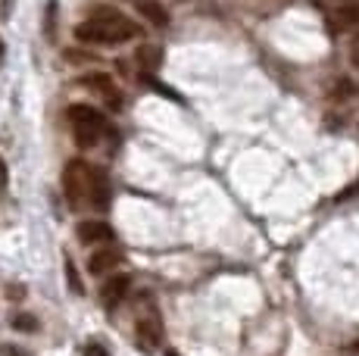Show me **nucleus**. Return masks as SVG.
I'll use <instances>...</instances> for the list:
<instances>
[{
	"label": "nucleus",
	"instance_id": "10",
	"mask_svg": "<svg viewBox=\"0 0 359 356\" xmlns=\"http://www.w3.org/2000/svg\"><path fill=\"white\" fill-rule=\"evenodd\" d=\"M79 85H85V88H97L100 94H107V91H113V78L109 75H103V72H94V75H85V78H79Z\"/></svg>",
	"mask_w": 359,
	"mask_h": 356
},
{
	"label": "nucleus",
	"instance_id": "4",
	"mask_svg": "<svg viewBox=\"0 0 359 356\" xmlns=\"http://www.w3.org/2000/svg\"><path fill=\"white\" fill-rule=\"evenodd\" d=\"M163 338H165V331H163V316L156 310H147V313H141L135 322V341H137V347H141L144 353H154L156 347L163 344Z\"/></svg>",
	"mask_w": 359,
	"mask_h": 356
},
{
	"label": "nucleus",
	"instance_id": "11",
	"mask_svg": "<svg viewBox=\"0 0 359 356\" xmlns=\"http://www.w3.org/2000/svg\"><path fill=\"white\" fill-rule=\"evenodd\" d=\"M331 22H334L337 29H350V25H356L359 22V6L353 4V6H344V10H337Z\"/></svg>",
	"mask_w": 359,
	"mask_h": 356
},
{
	"label": "nucleus",
	"instance_id": "21",
	"mask_svg": "<svg viewBox=\"0 0 359 356\" xmlns=\"http://www.w3.org/2000/svg\"><path fill=\"white\" fill-rule=\"evenodd\" d=\"M350 350H353V353H359V341H353V344H350Z\"/></svg>",
	"mask_w": 359,
	"mask_h": 356
},
{
	"label": "nucleus",
	"instance_id": "20",
	"mask_svg": "<svg viewBox=\"0 0 359 356\" xmlns=\"http://www.w3.org/2000/svg\"><path fill=\"white\" fill-rule=\"evenodd\" d=\"M4 60H6V44H4V38H0V66H4Z\"/></svg>",
	"mask_w": 359,
	"mask_h": 356
},
{
	"label": "nucleus",
	"instance_id": "19",
	"mask_svg": "<svg viewBox=\"0 0 359 356\" xmlns=\"http://www.w3.org/2000/svg\"><path fill=\"white\" fill-rule=\"evenodd\" d=\"M6 294H10V300H16V297L22 300V297H25V291H22L19 285H10V291H6Z\"/></svg>",
	"mask_w": 359,
	"mask_h": 356
},
{
	"label": "nucleus",
	"instance_id": "7",
	"mask_svg": "<svg viewBox=\"0 0 359 356\" xmlns=\"http://www.w3.org/2000/svg\"><path fill=\"white\" fill-rule=\"evenodd\" d=\"M122 263V253L116 247H107V250H94L91 259H88V272L91 275H107L109 269H116V266Z\"/></svg>",
	"mask_w": 359,
	"mask_h": 356
},
{
	"label": "nucleus",
	"instance_id": "22",
	"mask_svg": "<svg viewBox=\"0 0 359 356\" xmlns=\"http://www.w3.org/2000/svg\"><path fill=\"white\" fill-rule=\"evenodd\" d=\"M353 60H356V66H359V50H356V57H353Z\"/></svg>",
	"mask_w": 359,
	"mask_h": 356
},
{
	"label": "nucleus",
	"instance_id": "2",
	"mask_svg": "<svg viewBox=\"0 0 359 356\" xmlns=\"http://www.w3.org/2000/svg\"><path fill=\"white\" fill-rule=\"evenodd\" d=\"M135 35H137V25L113 10H97V16L75 25V38L81 44H122V41Z\"/></svg>",
	"mask_w": 359,
	"mask_h": 356
},
{
	"label": "nucleus",
	"instance_id": "12",
	"mask_svg": "<svg viewBox=\"0 0 359 356\" xmlns=\"http://www.w3.org/2000/svg\"><path fill=\"white\" fill-rule=\"evenodd\" d=\"M44 35L47 41H57V0L47 4V13H44Z\"/></svg>",
	"mask_w": 359,
	"mask_h": 356
},
{
	"label": "nucleus",
	"instance_id": "17",
	"mask_svg": "<svg viewBox=\"0 0 359 356\" xmlns=\"http://www.w3.org/2000/svg\"><path fill=\"white\" fill-rule=\"evenodd\" d=\"M350 94H353V85H350V81H337L334 97H350Z\"/></svg>",
	"mask_w": 359,
	"mask_h": 356
},
{
	"label": "nucleus",
	"instance_id": "14",
	"mask_svg": "<svg viewBox=\"0 0 359 356\" xmlns=\"http://www.w3.org/2000/svg\"><path fill=\"white\" fill-rule=\"evenodd\" d=\"M66 282H69V287H72V294H85V285H81V275H79V269H75V263L66 256Z\"/></svg>",
	"mask_w": 359,
	"mask_h": 356
},
{
	"label": "nucleus",
	"instance_id": "15",
	"mask_svg": "<svg viewBox=\"0 0 359 356\" xmlns=\"http://www.w3.org/2000/svg\"><path fill=\"white\" fill-rule=\"evenodd\" d=\"M85 356H109V350L100 344V341H91V344L85 347Z\"/></svg>",
	"mask_w": 359,
	"mask_h": 356
},
{
	"label": "nucleus",
	"instance_id": "3",
	"mask_svg": "<svg viewBox=\"0 0 359 356\" xmlns=\"http://www.w3.org/2000/svg\"><path fill=\"white\" fill-rule=\"evenodd\" d=\"M69 122H72V135H75V144L81 150L94 147L100 141V135L107 132V116L94 107H85V104H75L69 107Z\"/></svg>",
	"mask_w": 359,
	"mask_h": 356
},
{
	"label": "nucleus",
	"instance_id": "1",
	"mask_svg": "<svg viewBox=\"0 0 359 356\" xmlns=\"http://www.w3.org/2000/svg\"><path fill=\"white\" fill-rule=\"evenodd\" d=\"M63 184H66V197L72 207H107L109 200V184L103 169L88 166L85 160H72L63 172Z\"/></svg>",
	"mask_w": 359,
	"mask_h": 356
},
{
	"label": "nucleus",
	"instance_id": "13",
	"mask_svg": "<svg viewBox=\"0 0 359 356\" xmlns=\"http://www.w3.org/2000/svg\"><path fill=\"white\" fill-rule=\"evenodd\" d=\"M10 325L16 328V331H29V334H32V331H38V328H41V325H38V319H34L32 313H16Z\"/></svg>",
	"mask_w": 359,
	"mask_h": 356
},
{
	"label": "nucleus",
	"instance_id": "6",
	"mask_svg": "<svg viewBox=\"0 0 359 356\" xmlns=\"http://www.w3.org/2000/svg\"><path fill=\"white\" fill-rule=\"evenodd\" d=\"M128 291H131V278L128 275H113V278H107L100 287V303L107 306V310H116V306L122 303V300L128 297Z\"/></svg>",
	"mask_w": 359,
	"mask_h": 356
},
{
	"label": "nucleus",
	"instance_id": "18",
	"mask_svg": "<svg viewBox=\"0 0 359 356\" xmlns=\"http://www.w3.org/2000/svg\"><path fill=\"white\" fill-rule=\"evenodd\" d=\"M6 182H10V175H6V163H4V156H0V191L6 188Z\"/></svg>",
	"mask_w": 359,
	"mask_h": 356
},
{
	"label": "nucleus",
	"instance_id": "5",
	"mask_svg": "<svg viewBox=\"0 0 359 356\" xmlns=\"http://www.w3.org/2000/svg\"><path fill=\"white\" fill-rule=\"evenodd\" d=\"M75 238H79L81 244H109L116 238L113 225L103 222V219H85V222H79V228H75Z\"/></svg>",
	"mask_w": 359,
	"mask_h": 356
},
{
	"label": "nucleus",
	"instance_id": "16",
	"mask_svg": "<svg viewBox=\"0 0 359 356\" xmlns=\"http://www.w3.org/2000/svg\"><path fill=\"white\" fill-rule=\"evenodd\" d=\"M0 356H32V353H29V350H22V347L4 344V347H0Z\"/></svg>",
	"mask_w": 359,
	"mask_h": 356
},
{
	"label": "nucleus",
	"instance_id": "9",
	"mask_svg": "<svg viewBox=\"0 0 359 356\" xmlns=\"http://www.w3.org/2000/svg\"><path fill=\"white\" fill-rule=\"evenodd\" d=\"M135 6L144 13V19H147L150 25H156V29H165V25H169V13H165V6L160 0H135Z\"/></svg>",
	"mask_w": 359,
	"mask_h": 356
},
{
	"label": "nucleus",
	"instance_id": "8",
	"mask_svg": "<svg viewBox=\"0 0 359 356\" xmlns=\"http://www.w3.org/2000/svg\"><path fill=\"white\" fill-rule=\"evenodd\" d=\"M135 60H137V66L144 69V75L156 72L163 66V47L160 44H141L137 47V53H135Z\"/></svg>",
	"mask_w": 359,
	"mask_h": 356
}]
</instances>
